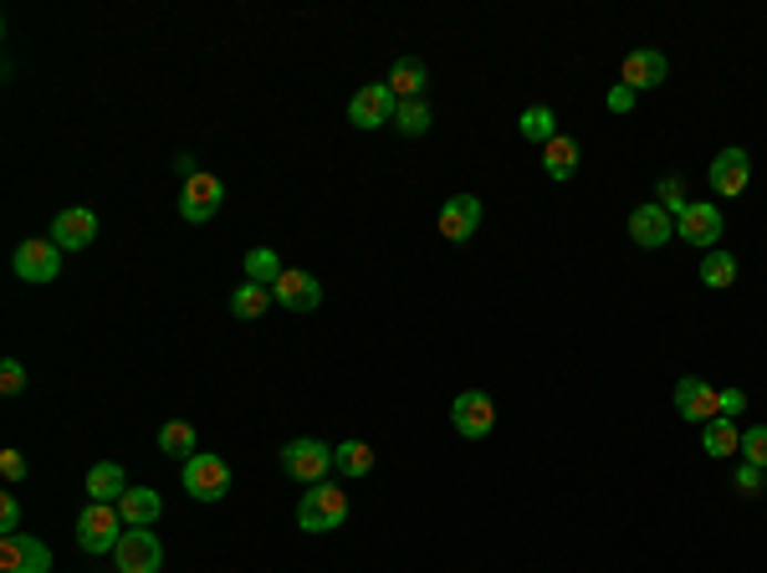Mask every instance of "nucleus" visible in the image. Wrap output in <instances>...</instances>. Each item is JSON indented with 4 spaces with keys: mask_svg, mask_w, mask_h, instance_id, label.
<instances>
[{
    "mask_svg": "<svg viewBox=\"0 0 767 573\" xmlns=\"http://www.w3.org/2000/svg\"><path fill=\"white\" fill-rule=\"evenodd\" d=\"M164 512V497L154 492V487H129V492L119 497V518L123 528H154Z\"/></svg>",
    "mask_w": 767,
    "mask_h": 573,
    "instance_id": "19",
    "label": "nucleus"
},
{
    "mask_svg": "<svg viewBox=\"0 0 767 573\" xmlns=\"http://www.w3.org/2000/svg\"><path fill=\"white\" fill-rule=\"evenodd\" d=\"M0 477H6V481H27V456H21V451H0Z\"/></svg>",
    "mask_w": 767,
    "mask_h": 573,
    "instance_id": "36",
    "label": "nucleus"
},
{
    "mask_svg": "<svg viewBox=\"0 0 767 573\" xmlns=\"http://www.w3.org/2000/svg\"><path fill=\"white\" fill-rule=\"evenodd\" d=\"M517 129H522L528 144H553V139H558V119H553V108H548V103H532Z\"/></svg>",
    "mask_w": 767,
    "mask_h": 573,
    "instance_id": "26",
    "label": "nucleus"
},
{
    "mask_svg": "<svg viewBox=\"0 0 767 573\" xmlns=\"http://www.w3.org/2000/svg\"><path fill=\"white\" fill-rule=\"evenodd\" d=\"M635 98H640V93H630L624 82H614V88H609V98H604V103H609V113H630V108H635Z\"/></svg>",
    "mask_w": 767,
    "mask_h": 573,
    "instance_id": "37",
    "label": "nucleus"
},
{
    "mask_svg": "<svg viewBox=\"0 0 767 573\" xmlns=\"http://www.w3.org/2000/svg\"><path fill=\"white\" fill-rule=\"evenodd\" d=\"M272 303H277V297H272V287H262V282H241L236 293H231V313H236V318H262Z\"/></svg>",
    "mask_w": 767,
    "mask_h": 573,
    "instance_id": "25",
    "label": "nucleus"
},
{
    "mask_svg": "<svg viewBox=\"0 0 767 573\" xmlns=\"http://www.w3.org/2000/svg\"><path fill=\"white\" fill-rule=\"evenodd\" d=\"M747 180H753V160H747V149H722L712 160V190L716 195H742L747 190Z\"/></svg>",
    "mask_w": 767,
    "mask_h": 573,
    "instance_id": "16",
    "label": "nucleus"
},
{
    "mask_svg": "<svg viewBox=\"0 0 767 573\" xmlns=\"http://www.w3.org/2000/svg\"><path fill=\"white\" fill-rule=\"evenodd\" d=\"M742 405H747V395H742V389H722V415H727V420L742 410Z\"/></svg>",
    "mask_w": 767,
    "mask_h": 573,
    "instance_id": "38",
    "label": "nucleus"
},
{
    "mask_svg": "<svg viewBox=\"0 0 767 573\" xmlns=\"http://www.w3.org/2000/svg\"><path fill=\"white\" fill-rule=\"evenodd\" d=\"M702 282H706V287H716V293H722V287H732V282H737V256L722 252V246H716V252H706L702 256Z\"/></svg>",
    "mask_w": 767,
    "mask_h": 573,
    "instance_id": "27",
    "label": "nucleus"
},
{
    "mask_svg": "<svg viewBox=\"0 0 767 573\" xmlns=\"http://www.w3.org/2000/svg\"><path fill=\"white\" fill-rule=\"evenodd\" d=\"M160 451L174 456V461H190V456H195V426H190V420H170V426L160 430Z\"/></svg>",
    "mask_w": 767,
    "mask_h": 573,
    "instance_id": "28",
    "label": "nucleus"
},
{
    "mask_svg": "<svg viewBox=\"0 0 767 573\" xmlns=\"http://www.w3.org/2000/svg\"><path fill=\"white\" fill-rule=\"evenodd\" d=\"M675 236V215L665 211V205H635V211H630V241H635V246H645V252H661L665 241Z\"/></svg>",
    "mask_w": 767,
    "mask_h": 573,
    "instance_id": "13",
    "label": "nucleus"
},
{
    "mask_svg": "<svg viewBox=\"0 0 767 573\" xmlns=\"http://www.w3.org/2000/svg\"><path fill=\"white\" fill-rule=\"evenodd\" d=\"M543 174L548 180H558V185L579 174V144H573L569 134H558L553 144H543Z\"/></svg>",
    "mask_w": 767,
    "mask_h": 573,
    "instance_id": "21",
    "label": "nucleus"
},
{
    "mask_svg": "<svg viewBox=\"0 0 767 573\" xmlns=\"http://www.w3.org/2000/svg\"><path fill=\"white\" fill-rule=\"evenodd\" d=\"M272 297H277V307H287V313H313V307L323 303V287L313 272H297L287 267L277 277V287H272Z\"/></svg>",
    "mask_w": 767,
    "mask_h": 573,
    "instance_id": "15",
    "label": "nucleus"
},
{
    "mask_svg": "<svg viewBox=\"0 0 767 573\" xmlns=\"http://www.w3.org/2000/svg\"><path fill=\"white\" fill-rule=\"evenodd\" d=\"M185 492L195 497V502H221L225 492H231V461L225 456H211V451H195L185 461Z\"/></svg>",
    "mask_w": 767,
    "mask_h": 573,
    "instance_id": "4",
    "label": "nucleus"
},
{
    "mask_svg": "<svg viewBox=\"0 0 767 573\" xmlns=\"http://www.w3.org/2000/svg\"><path fill=\"white\" fill-rule=\"evenodd\" d=\"M225 205V185L215 180L211 170H200L185 180V195H180V215H185L190 226H205V221H215V211Z\"/></svg>",
    "mask_w": 767,
    "mask_h": 573,
    "instance_id": "6",
    "label": "nucleus"
},
{
    "mask_svg": "<svg viewBox=\"0 0 767 573\" xmlns=\"http://www.w3.org/2000/svg\"><path fill=\"white\" fill-rule=\"evenodd\" d=\"M282 471H287L292 481H303V487H318V481H328L333 471V446H323V440L313 436H297L282 446Z\"/></svg>",
    "mask_w": 767,
    "mask_h": 573,
    "instance_id": "3",
    "label": "nucleus"
},
{
    "mask_svg": "<svg viewBox=\"0 0 767 573\" xmlns=\"http://www.w3.org/2000/svg\"><path fill=\"white\" fill-rule=\"evenodd\" d=\"M395 108H399V98L389 93V82H369L348 103V123H358V129H384V123H395Z\"/></svg>",
    "mask_w": 767,
    "mask_h": 573,
    "instance_id": "12",
    "label": "nucleus"
},
{
    "mask_svg": "<svg viewBox=\"0 0 767 573\" xmlns=\"http://www.w3.org/2000/svg\"><path fill=\"white\" fill-rule=\"evenodd\" d=\"M655 205H665V211H675V215H681V211H686V185H681V180H675V174H665V180H661V201H655Z\"/></svg>",
    "mask_w": 767,
    "mask_h": 573,
    "instance_id": "33",
    "label": "nucleus"
},
{
    "mask_svg": "<svg viewBox=\"0 0 767 573\" xmlns=\"http://www.w3.org/2000/svg\"><path fill=\"white\" fill-rule=\"evenodd\" d=\"M6 533H21V502H16L11 492L0 497V538Z\"/></svg>",
    "mask_w": 767,
    "mask_h": 573,
    "instance_id": "35",
    "label": "nucleus"
},
{
    "mask_svg": "<svg viewBox=\"0 0 767 573\" xmlns=\"http://www.w3.org/2000/svg\"><path fill=\"white\" fill-rule=\"evenodd\" d=\"M665 72H671V62H665L661 52H630L624 57V68H620V82L630 88V93H650V88H661Z\"/></svg>",
    "mask_w": 767,
    "mask_h": 573,
    "instance_id": "18",
    "label": "nucleus"
},
{
    "mask_svg": "<svg viewBox=\"0 0 767 573\" xmlns=\"http://www.w3.org/2000/svg\"><path fill=\"white\" fill-rule=\"evenodd\" d=\"M702 446H706V456H716V461H727V456H737V451H742V430L732 426L727 415H722V420L702 426Z\"/></svg>",
    "mask_w": 767,
    "mask_h": 573,
    "instance_id": "23",
    "label": "nucleus"
},
{
    "mask_svg": "<svg viewBox=\"0 0 767 573\" xmlns=\"http://www.w3.org/2000/svg\"><path fill=\"white\" fill-rule=\"evenodd\" d=\"M389 93H395L399 103H415V98L425 93V62L420 57H399L395 72H389Z\"/></svg>",
    "mask_w": 767,
    "mask_h": 573,
    "instance_id": "22",
    "label": "nucleus"
},
{
    "mask_svg": "<svg viewBox=\"0 0 767 573\" xmlns=\"http://www.w3.org/2000/svg\"><path fill=\"white\" fill-rule=\"evenodd\" d=\"M113 563H119V573H160L164 548L154 538V528H129L119 538V548H113Z\"/></svg>",
    "mask_w": 767,
    "mask_h": 573,
    "instance_id": "5",
    "label": "nucleus"
},
{
    "mask_svg": "<svg viewBox=\"0 0 767 573\" xmlns=\"http://www.w3.org/2000/svg\"><path fill=\"white\" fill-rule=\"evenodd\" d=\"M333 471H344V477H369L374 471V446H364V440L333 446Z\"/></svg>",
    "mask_w": 767,
    "mask_h": 573,
    "instance_id": "24",
    "label": "nucleus"
},
{
    "mask_svg": "<svg viewBox=\"0 0 767 573\" xmlns=\"http://www.w3.org/2000/svg\"><path fill=\"white\" fill-rule=\"evenodd\" d=\"M477 231H481V201L477 195H450V201L440 205V236L446 241L466 246Z\"/></svg>",
    "mask_w": 767,
    "mask_h": 573,
    "instance_id": "14",
    "label": "nucleus"
},
{
    "mask_svg": "<svg viewBox=\"0 0 767 573\" xmlns=\"http://www.w3.org/2000/svg\"><path fill=\"white\" fill-rule=\"evenodd\" d=\"M742 461L747 467H763L767 471V426H753V430H742Z\"/></svg>",
    "mask_w": 767,
    "mask_h": 573,
    "instance_id": "31",
    "label": "nucleus"
},
{
    "mask_svg": "<svg viewBox=\"0 0 767 573\" xmlns=\"http://www.w3.org/2000/svg\"><path fill=\"white\" fill-rule=\"evenodd\" d=\"M0 389H6V395H21V389H27V364L21 359L0 364Z\"/></svg>",
    "mask_w": 767,
    "mask_h": 573,
    "instance_id": "34",
    "label": "nucleus"
},
{
    "mask_svg": "<svg viewBox=\"0 0 767 573\" xmlns=\"http://www.w3.org/2000/svg\"><path fill=\"white\" fill-rule=\"evenodd\" d=\"M11 272L21 282H31V287H37V282H52L57 272H62V246H57V241H21L11 256Z\"/></svg>",
    "mask_w": 767,
    "mask_h": 573,
    "instance_id": "9",
    "label": "nucleus"
},
{
    "mask_svg": "<svg viewBox=\"0 0 767 573\" xmlns=\"http://www.w3.org/2000/svg\"><path fill=\"white\" fill-rule=\"evenodd\" d=\"M129 533L119 518V502H88L78 512V548L82 553H113L119 538Z\"/></svg>",
    "mask_w": 767,
    "mask_h": 573,
    "instance_id": "2",
    "label": "nucleus"
},
{
    "mask_svg": "<svg viewBox=\"0 0 767 573\" xmlns=\"http://www.w3.org/2000/svg\"><path fill=\"white\" fill-rule=\"evenodd\" d=\"M93 236H98V215L88 205H72V211H62L52 221V241L62 252H82V246H93Z\"/></svg>",
    "mask_w": 767,
    "mask_h": 573,
    "instance_id": "17",
    "label": "nucleus"
},
{
    "mask_svg": "<svg viewBox=\"0 0 767 573\" xmlns=\"http://www.w3.org/2000/svg\"><path fill=\"white\" fill-rule=\"evenodd\" d=\"M344 522H348L344 487L318 481L313 492H303V502H297V528H303V533H333V528H344Z\"/></svg>",
    "mask_w": 767,
    "mask_h": 573,
    "instance_id": "1",
    "label": "nucleus"
},
{
    "mask_svg": "<svg viewBox=\"0 0 767 573\" xmlns=\"http://www.w3.org/2000/svg\"><path fill=\"white\" fill-rule=\"evenodd\" d=\"M737 492H742V497L767 492V471H763V467H747V461H737Z\"/></svg>",
    "mask_w": 767,
    "mask_h": 573,
    "instance_id": "32",
    "label": "nucleus"
},
{
    "mask_svg": "<svg viewBox=\"0 0 767 573\" xmlns=\"http://www.w3.org/2000/svg\"><path fill=\"white\" fill-rule=\"evenodd\" d=\"M0 573H52V548L31 533L0 538Z\"/></svg>",
    "mask_w": 767,
    "mask_h": 573,
    "instance_id": "7",
    "label": "nucleus"
},
{
    "mask_svg": "<svg viewBox=\"0 0 767 573\" xmlns=\"http://www.w3.org/2000/svg\"><path fill=\"white\" fill-rule=\"evenodd\" d=\"M395 129H399L405 139L430 134V108H425V98H415V103H399V108H395Z\"/></svg>",
    "mask_w": 767,
    "mask_h": 573,
    "instance_id": "30",
    "label": "nucleus"
},
{
    "mask_svg": "<svg viewBox=\"0 0 767 573\" xmlns=\"http://www.w3.org/2000/svg\"><path fill=\"white\" fill-rule=\"evenodd\" d=\"M282 262H277V252H266V246H252L246 252V282H262V287H277V277H282Z\"/></svg>",
    "mask_w": 767,
    "mask_h": 573,
    "instance_id": "29",
    "label": "nucleus"
},
{
    "mask_svg": "<svg viewBox=\"0 0 767 573\" xmlns=\"http://www.w3.org/2000/svg\"><path fill=\"white\" fill-rule=\"evenodd\" d=\"M123 492H129V477H123L119 461H98L88 471V502H119Z\"/></svg>",
    "mask_w": 767,
    "mask_h": 573,
    "instance_id": "20",
    "label": "nucleus"
},
{
    "mask_svg": "<svg viewBox=\"0 0 767 573\" xmlns=\"http://www.w3.org/2000/svg\"><path fill=\"white\" fill-rule=\"evenodd\" d=\"M450 426L461 430L466 440L491 436V426H497V405H491V395H481V389L456 395V405H450Z\"/></svg>",
    "mask_w": 767,
    "mask_h": 573,
    "instance_id": "11",
    "label": "nucleus"
},
{
    "mask_svg": "<svg viewBox=\"0 0 767 573\" xmlns=\"http://www.w3.org/2000/svg\"><path fill=\"white\" fill-rule=\"evenodd\" d=\"M722 231H727V221H722L716 205L691 201L686 211L675 215V236H686V246H706V252H716V246H722Z\"/></svg>",
    "mask_w": 767,
    "mask_h": 573,
    "instance_id": "10",
    "label": "nucleus"
},
{
    "mask_svg": "<svg viewBox=\"0 0 767 573\" xmlns=\"http://www.w3.org/2000/svg\"><path fill=\"white\" fill-rule=\"evenodd\" d=\"M675 415L681 420H691V426H712V420H722V389H712L706 379H681L675 385Z\"/></svg>",
    "mask_w": 767,
    "mask_h": 573,
    "instance_id": "8",
    "label": "nucleus"
}]
</instances>
